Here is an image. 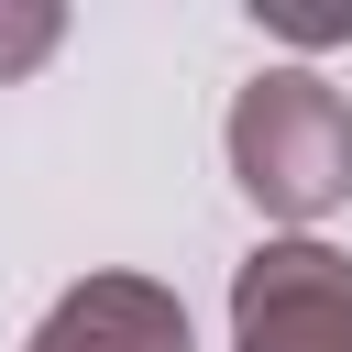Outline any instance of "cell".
Masks as SVG:
<instances>
[{"label":"cell","instance_id":"6da1fadb","mask_svg":"<svg viewBox=\"0 0 352 352\" xmlns=\"http://www.w3.org/2000/svg\"><path fill=\"white\" fill-rule=\"evenodd\" d=\"M220 143H231L242 198H253L264 220H286V231H308V220H330V209L352 198V99H341L319 66H264V77H242Z\"/></svg>","mask_w":352,"mask_h":352},{"label":"cell","instance_id":"7a4b0ae2","mask_svg":"<svg viewBox=\"0 0 352 352\" xmlns=\"http://www.w3.org/2000/svg\"><path fill=\"white\" fill-rule=\"evenodd\" d=\"M231 352H352V253L275 231L231 264Z\"/></svg>","mask_w":352,"mask_h":352},{"label":"cell","instance_id":"277c9868","mask_svg":"<svg viewBox=\"0 0 352 352\" xmlns=\"http://www.w3.org/2000/svg\"><path fill=\"white\" fill-rule=\"evenodd\" d=\"M55 44H66V11L55 0H0V77H33Z\"/></svg>","mask_w":352,"mask_h":352},{"label":"cell","instance_id":"3957f363","mask_svg":"<svg viewBox=\"0 0 352 352\" xmlns=\"http://www.w3.org/2000/svg\"><path fill=\"white\" fill-rule=\"evenodd\" d=\"M22 352H198L187 341V297L165 275H77Z\"/></svg>","mask_w":352,"mask_h":352},{"label":"cell","instance_id":"5b68a950","mask_svg":"<svg viewBox=\"0 0 352 352\" xmlns=\"http://www.w3.org/2000/svg\"><path fill=\"white\" fill-rule=\"evenodd\" d=\"M264 22H275L286 44H352V0H341V11H286V0H275Z\"/></svg>","mask_w":352,"mask_h":352}]
</instances>
